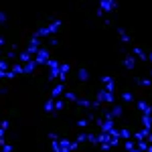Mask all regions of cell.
<instances>
[{
    "mask_svg": "<svg viewBox=\"0 0 152 152\" xmlns=\"http://www.w3.org/2000/svg\"><path fill=\"white\" fill-rule=\"evenodd\" d=\"M99 4H102L99 8H102L104 12H110V10H114V8H116V0H102Z\"/></svg>",
    "mask_w": 152,
    "mask_h": 152,
    "instance_id": "6da1fadb",
    "label": "cell"
},
{
    "mask_svg": "<svg viewBox=\"0 0 152 152\" xmlns=\"http://www.w3.org/2000/svg\"><path fill=\"white\" fill-rule=\"evenodd\" d=\"M142 126L152 130V114H142Z\"/></svg>",
    "mask_w": 152,
    "mask_h": 152,
    "instance_id": "7a4b0ae2",
    "label": "cell"
},
{
    "mask_svg": "<svg viewBox=\"0 0 152 152\" xmlns=\"http://www.w3.org/2000/svg\"><path fill=\"white\" fill-rule=\"evenodd\" d=\"M138 110L142 114H152V105H148L146 102H138Z\"/></svg>",
    "mask_w": 152,
    "mask_h": 152,
    "instance_id": "3957f363",
    "label": "cell"
},
{
    "mask_svg": "<svg viewBox=\"0 0 152 152\" xmlns=\"http://www.w3.org/2000/svg\"><path fill=\"white\" fill-rule=\"evenodd\" d=\"M134 65H136V57H126L124 59V67H126V69H134Z\"/></svg>",
    "mask_w": 152,
    "mask_h": 152,
    "instance_id": "277c9868",
    "label": "cell"
},
{
    "mask_svg": "<svg viewBox=\"0 0 152 152\" xmlns=\"http://www.w3.org/2000/svg\"><path fill=\"white\" fill-rule=\"evenodd\" d=\"M134 57L136 59H142V61H144V59H148V55H146V53H144V51H142V49H134Z\"/></svg>",
    "mask_w": 152,
    "mask_h": 152,
    "instance_id": "5b68a950",
    "label": "cell"
},
{
    "mask_svg": "<svg viewBox=\"0 0 152 152\" xmlns=\"http://www.w3.org/2000/svg\"><path fill=\"white\" fill-rule=\"evenodd\" d=\"M130 136H132V132L128 128H122L120 130V138H124V140H130Z\"/></svg>",
    "mask_w": 152,
    "mask_h": 152,
    "instance_id": "8992f818",
    "label": "cell"
},
{
    "mask_svg": "<svg viewBox=\"0 0 152 152\" xmlns=\"http://www.w3.org/2000/svg\"><path fill=\"white\" fill-rule=\"evenodd\" d=\"M122 112H124V110H122L120 105H114V107H112V116H114V118H120V116H122Z\"/></svg>",
    "mask_w": 152,
    "mask_h": 152,
    "instance_id": "52a82bcc",
    "label": "cell"
},
{
    "mask_svg": "<svg viewBox=\"0 0 152 152\" xmlns=\"http://www.w3.org/2000/svg\"><path fill=\"white\" fill-rule=\"evenodd\" d=\"M118 33H120V37H122V41H124V43H128V41H130V37L126 35V31H124V28H118Z\"/></svg>",
    "mask_w": 152,
    "mask_h": 152,
    "instance_id": "ba28073f",
    "label": "cell"
},
{
    "mask_svg": "<svg viewBox=\"0 0 152 152\" xmlns=\"http://www.w3.org/2000/svg\"><path fill=\"white\" fill-rule=\"evenodd\" d=\"M87 77H89V73H87L85 69H79V79H83V81H85Z\"/></svg>",
    "mask_w": 152,
    "mask_h": 152,
    "instance_id": "9c48e42d",
    "label": "cell"
},
{
    "mask_svg": "<svg viewBox=\"0 0 152 152\" xmlns=\"http://www.w3.org/2000/svg\"><path fill=\"white\" fill-rule=\"evenodd\" d=\"M122 99H124V102H132V94H130V91H124V94H122Z\"/></svg>",
    "mask_w": 152,
    "mask_h": 152,
    "instance_id": "30bf717a",
    "label": "cell"
},
{
    "mask_svg": "<svg viewBox=\"0 0 152 152\" xmlns=\"http://www.w3.org/2000/svg\"><path fill=\"white\" fill-rule=\"evenodd\" d=\"M148 59H150V61H152V53H148Z\"/></svg>",
    "mask_w": 152,
    "mask_h": 152,
    "instance_id": "8fae6325",
    "label": "cell"
},
{
    "mask_svg": "<svg viewBox=\"0 0 152 152\" xmlns=\"http://www.w3.org/2000/svg\"><path fill=\"white\" fill-rule=\"evenodd\" d=\"M150 77H152V71H150Z\"/></svg>",
    "mask_w": 152,
    "mask_h": 152,
    "instance_id": "7c38bea8",
    "label": "cell"
}]
</instances>
